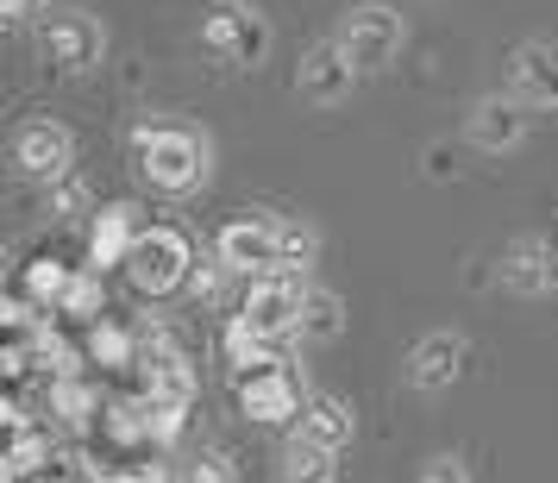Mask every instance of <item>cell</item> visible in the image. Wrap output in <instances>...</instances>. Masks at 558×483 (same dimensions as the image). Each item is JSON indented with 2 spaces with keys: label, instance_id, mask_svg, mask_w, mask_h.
Wrapping results in <instances>:
<instances>
[{
  "label": "cell",
  "instance_id": "22",
  "mask_svg": "<svg viewBox=\"0 0 558 483\" xmlns=\"http://www.w3.org/2000/svg\"><path fill=\"white\" fill-rule=\"evenodd\" d=\"M70 282H76V270H70L63 257H32V270H26V295H32L38 307L63 314V295H70Z\"/></svg>",
  "mask_w": 558,
  "mask_h": 483
},
{
  "label": "cell",
  "instance_id": "3",
  "mask_svg": "<svg viewBox=\"0 0 558 483\" xmlns=\"http://www.w3.org/2000/svg\"><path fill=\"white\" fill-rule=\"evenodd\" d=\"M189 270H195V252H189V239H182L177 227H145V239H138L132 257H126V282L138 295H151V302L170 295V289H182Z\"/></svg>",
  "mask_w": 558,
  "mask_h": 483
},
{
  "label": "cell",
  "instance_id": "16",
  "mask_svg": "<svg viewBox=\"0 0 558 483\" xmlns=\"http://www.w3.org/2000/svg\"><path fill=\"white\" fill-rule=\"evenodd\" d=\"M138 239H145V227H138V207H132V202H113V207H101V214H95L88 252H95V264H126Z\"/></svg>",
  "mask_w": 558,
  "mask_h": 483
},
{
  "label": "cell",
  "instance_id": "32",
  "mask_svg": "<svg viewBox=\"0 0 558 483\" xmlns=\"http://www.w3.org/2000/svg\"><path fill=\"white\" fill-rule=\"evenodd\" d=\"M101 483H170V471H163V464H138V471H113V478H101Z\"/></svg>",
  "mask_w": 558,
  "mask_h": 483
},
{
  "label": "cell",
  "instance_id": "29",
  "mask_svg": "<svg viewBox=\"0 0 558 483\" xmlns=\"http://www.w3.org/2000/svg\"><path fill=\"white\" fill-rule=\"evenodd\" d=\"M189 483H239V471H232V458L220 446H207V452L189 458Z\"/></svg>",
  "mask_w": 558,
  "mask_h": 483
},
{
  "label": "cell",
  "instance_id": "17",
  "mask_svg": "<svg viewBox=\"0 0 558 483\" xmlns=\"http://www.w3.org/2000/svg\"><path fill=\"white\" fill-rule=\"evenodd\" d=\"M302 433L307 439H320V446H332V452H345L352 433H357L352 402H339V396H314V402L302 408Z\"/></svg>",
  "mask_w": 558,
  "mask_h": 483
},
{
  "label": "cell",
  "instance_id": "21",
  "mask_svg": "<svg viewBox=\"0 0 558 483\" xmlns=\"http://www.w3.org/2000/svg\"><path fill=\"white\" fill-rule=\"evenodd\" d=\"M88 358H95L101 371H138V333L113 327V321H95V333H88Z\"/></svg>",
  "mask_w": 558,
  "mask_h": 483
},
{
  "label": "cell",
  "instance_id": "23",
  "mask_svg": "<svg viewBox=\"0 0 558 483\" xmlns=\"http://www.w3.org/2000/svg\"><path fill=\"white\" fill-rule=\"evenodd\" d=\"M107 433H113L120 446L151 439V396L138 389V396H126V402H107Z\"/></svg>",
  "mask_w": 558,
  "mask_h": 483
},
{
  "label": "cell",
  "instance_id": "11",
  "mask_svg": "<svg viewBox=\"0 0 558 483\" xmlns=\"http://www.w3.org/2000/svg\"><path fill=\"white\" fill-rule=\"evenodd\" d=\"M214 257L232 264L239 277H264V270H277V220H264V214L227 220L220 239H214Z\"/></svg>",
  "mask_w": 558,
  "mask_h": 483
},
{
  "label": "cell",
  "instance_id": "2",
  "mask_svg": "<svg viewBox=\"0 0 558 483\" xmlns=\"http://www.w3.org/2000/svg\"><path fill=\"white\" fill-rule=\"evenodd\" d=\"M202 45L220 63H232V70H257L270 57V20L257 7H245V0H220L202 26Z\"/></svg>",
  "mask_w": 558,
  "mask_h": 483
},
{
  "label": "cell",
  "instance_id": "18",
  "mask_svg": "<svg viewBox=\"0 0 558 483\" xmlns=\"http://www.w3.org/2000/svg\"><path fill=\"white\" fill-rule=\"evenodd\" d=\"M339 333H345V302H339L332 289H307L295 339H307V346H327V339H339Z\"/></svg>",
  "mask_w": 558,
  "mask_h": 483
},
{
  "label": "cell",
  "instance_id": "9",
  "mask_svg": "<svg viewBox=\"0 0 558 483\" xmlns=\"http://www.w3.org/2000/svg\"><path fill=\"white\" fill-rule=\"evenodd\" d=\"M464 358H471L464 333L433 327V333H421V339L408 346V383H414L421 396H446V389L464 377Z\"/></svg>",
  "mask_w": 558,
  "mask_h": 483
},
{
  "label": "cell",
  "instance_id": "1",
  "mask_svg": "<svg viewBox=\"0 0 558 483\" xmlns=\"http://www.w3.org/2000/svg\"><path fill=\"white\" fill-rule=\"evenodd\" d=\"M132 152H138V170H145L157 189H170V195L202 189L207 164H214L207 132L182 126V120H145V126H132Z\"/></svg>",
  "mask_w": 558,
  "mask_h": 483
},
{
  "label": "cell",
  "instance_id": "31",
  "mask_svg": "<svg viewBox=\"0 0 558 483\" xmlns=\"http://www.w3.org/2000/svg\"><path fill=\"white\" fill-rule=\"evenodd\" d=\"M421 483H471V471H464V458L439 452V458H427V471H421Z\"/></svg>",
  "mask_w": 558,
  "mask_h": 483
},
{
  "label": "cell",
  "instance_id": "4",
  "mask_svg": "<svg viewBox=\"0 0 558 483\" xmlns=\"http://www.w3.org/2000/svg\"><path fill=\"white\" fill-rule=\"evenodd\" d=\"M138 377H145V396L151 402H170V408H189L195 402V371L189 358L177 352V339L157 327H138Z\"/></svg>",
  "mask_w": 558,
  "mask_h": 483
},
{
  "label": "cell",
  "instance_id": "13",
  "mask_svg": "<svg viewBox=\"0 0 558 483\" xmlns=\"http://www.w3.org/2000/svg\"><path fill=\"white\" fill-rule=\"evenodd\" d=\"M508 95L527 107H553L558 113V45H514V57H508Z\"/></svg>",
  "mask_w": 558,
  "mask_h": 483
},
{
  "label": "cell",
  "instance_id": "33",
  "mask_svg": "<svg viewBox=\"0 0 558 483\" xmlns=\"http://www.w3.org/2000/svg\"><path fill=\"white\" fill-rule=\"evenodd\" d=\"M32 7H38V0H0V13H7V20H26Z\"/></svg>",
  "mask_w": 558,
  "mask_h": 483
},
{
  "label": "cell",
  "instance_id": "8",
  "mask_svg": "<svg viewBox=\"0 0 558 483\" xmlns=\"http://www.w3.org/2000/svg\"><path fill=\"white\" fill-rule=\"evenodd\" d=\"M13 164H20V177L32 182H63L70 177V164H76V138L70 126H57V120H26V126L13 132Z\"/></svg>",
  "mask_w": 558,
  "mask_h": 483
},
{
  "label": "cell",
  "instance_id": "27",
  "mask_svg": "<svg viewBox=\"0 0 558 483\" xmlns=\"http://www.w3.org/2000/svg\"><path fill=\"white\" fill-rule=\"evenodd\" d=\"M227 277H239V270L220 264V257H207V264L189 270V295H195V302H220V295H227Z\"/></svg>",
  "mask_w": 558,
  "mask_h": 483
},
{
  "label": "cell",
  "instance_id": "12",
  "mask_svg": "<svg viewBox=\"0 0 558 483\" xmlns=\"http://www.w3.org/2000/svg\"><path fill=\"white\" fill-rule=\"evenodd\" d=\"M239 408L252 414L257 427H282V421H302V389H295V377L282 371V364H264V371H245V383H239Z\"/></svg>",
  "mask_w": 558,
  "mask_h": 483
},
{
  "label": "cell",
  "instance_id": "26",
  "mask_svg": "<svg viewBox=\"0 0 558 483\" xmlns=\"http://www.w3.org/2000/svg\"><path fill=\"white\" fill-rule=\"evenodd\" d=\"M45 458H51V439H38L32 427H20V433H7V458H0V471H7L13 483H26Z\"/></svg>",
  "mask_w": 558,
  "mask_h": 483
},
{
  "label": "cell",
  "instance_id": "28",
  "mask_svg": "<svg viewBox=\"0 0 558 483\" xmlns=\"http://www.w3.org/2000/svg\"><path fill=\"white\" fill-rule=\"evenodd\" d=\"M63 314H82V321H95V314H101V277H95V270H76L70 295H63Z\"/></svg>",
  "mask_w": 558,
  "mask_h": 483
},
{
  "label": "cell",
  "instance_id": "30",
  "mask_svg": "<svg viewBox=\"0 0 558 483\" xmlns=\"http://www.w3.org/2000/svg\"><path fill=\"white\" fill-rule=\"evenodd\" d=\"M182 414H189V408L151 402V439H157V446H177V439H182Z\"/></svg>",
  "mask_w": 558,
  "mask_h": 483
},
{
  "label": "cell",
  "instance_id": "25",
  "mask_svg": "<svg viewBox=\"0 0 558 483\" xmlns=\"http://www.w3.org/2000/svg\"><path fill=\"white\" fill-rule=\"evenodd\" d=\"M314 252H320V232L302 227V220H277V270H307L314 264Z\"/></svg>",
  "mask_w": 558,
  "mask_h": 483
},
{
  "label": "cell",
  "instance_id": "5",
  "mask_svg": "<svg viewBox=\"0 0 558 483\" xmlns=\"http://www.w3.org/2000/svg\"><path fill=\"white\" fill-rule=\"evenodd\" d=\"M339 45H345L352 63L371 76V70H389V63L402 57L408 26H402V13H389V7H357L352 20L339 26Z\"/></svg>",
  "mask_w": 558,
  "mask_h": 483
},
{
  "label": "cell",
  "instance_id": "24",
  "mask_svg": "<svg viewBox=\"0 0 558 483\" xmlns=\"http://www.w3.org/2000/svg\"><path fill=\"white\" fill-rule=\"evenodd\" d=\"M270 346H277V339H264V333H257L245 314H232V327H227V358L239 364V371H264V364H277V358H270Z\"/></svg>",
  "mask_w": 558,
  "mask_h": 483
},
{
  "label": "cell",
  "instance_id": "10",
  "mask_svg": "<svg viewBox=\"0 0 558 483\" xmlns=\"http://www.w3.org/2000/svg\"><path fill=\"white\" fill-rule=\"evenodd\" d=\"M357 76H364V70L352 63V51H345L339 38H320V45L302 57V70H295V88H302V101H314V107H339V101H352Z\"/></svg>",
  "mask_w": 558,
  "mask_h": 483
},
{
  "label": "cell",
  "instance_id": "6",
  "mask_svg": "<svg viewBox=\"0 0 558 483\" xmlns=\"http://www.w3.org/2000/svg\"><path fill=\"white\" fill-rule=\"evenodd\" d=\"M302 295H307V282H295L289 270H264V277H252V295H245L239 314L264 339H295V327H302Z\"/></svg>",
  "mask_w": 558,
  "mask_h": 483
},
{
  "label": "cell",
  "instance_id": "14",
  "mask_svg": "<svg viewBox=\"0 0 558 483\" xmlns=\"http://www.w3.org/2000/svg\"><path fill=\"white\" fill-rule=\"evenodd\" d=\"M471 145L477 152H521L527 145V101L514 95H483L471 107Z\"/></svg>",
  "mask_w": 558,
  "mask_h": 483
},
{
  "label": "cell",
  "instance_id": "15",
  "mask_svg": "<svg viewBox=\"0 0 558 483\" xmlns=\"http://www.w3.org/2000/svg\"><path fill=\"white\" fill-rule=\"evenodd\" d=\"M558 277V252L546 245V239H514L502 252V289H514V295H546Z\"/></svg>",
  "mask_w": 558,
  "mask_h": 483
},
{
  "label": "cell",
  "instance_id": "19",
  "mask_svg": "<svg viewBox=\"0 0 558 483\" xmlns=\"http://www.w3.org/2000/svg\"><path fill=\"white\" fill-rule=\"evenodd\" d=\"M332 458H339L332 446L295 433V439L282 446V483H332Z\"/></svg>",
  "mask_w": 558,
  "mask_h": 483
},
{
  "label": "cell",
  "instance_id": "20",
  "mask_svg": "<svg viewBox=\"0 0 558 483\" xmlns=\"http://www.w3.org/2000/svg\"><path fill=\"white\" fill-rule=\"evenodd\" d=\"M45 396H51V414H57V421H70V427H88L95 414H107L101 396H95L76 371H70V377H51V389H45Z\"/></svg>",
  "mask_w": 558,
  "mask_h": 483
},
{
  "label": "cell",
  "instance_id": "7",
  "mask_svg": "<svg viewBox=\"0 0 558 483\" xmlns=\"http://www.w3.org/2000/svg\"><path fill=\"white\" fill-rule=\"evenodd\" d=\"M38 51H45V63H51L57 76H82V70L101 63L107 38H101V26H95L88 13H51L45 32H38Z\"/></svg>",
  "mask_w": 558,
  "mask_h": 483
}]
</instances>
